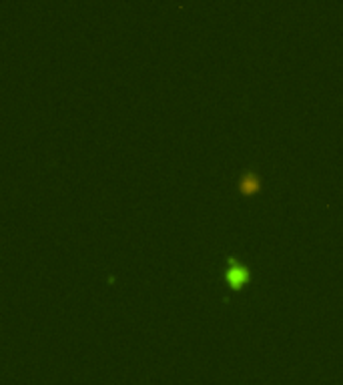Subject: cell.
<instances>
[{
    "mask_svg": "<svg viewBox=\"0 0 343 385\" xmlns=\"http://www.w3.org/2000/svg\"><path fill=\"white\" fill-rule=\"evenodd\" d=\"M261 191V179L255 173H245L239 181V193L241 195H255Z\"/></svg>",
    "mask_w": 343,
    "mask_h": 385,
    "instance_id": "cell-2",
    "label": "cell"
},
{
    "mask_svg": "<svg viewBox=\"0 0 343 385\" xmlns=\"http://www.w3.org/2000/svg\"><path fill=\"white\" fill-rule=\"evenodd\" d=\"M249 277H251V271L247 265H243L239 261H229L227 271H225V281L231 289H239V287L247 285Z\"/></svg>",
    "mask_w": 343,
    "mask_h": 385,
    "instance_id": "cell-1",
    "label": "cell"
}]
</instances>
